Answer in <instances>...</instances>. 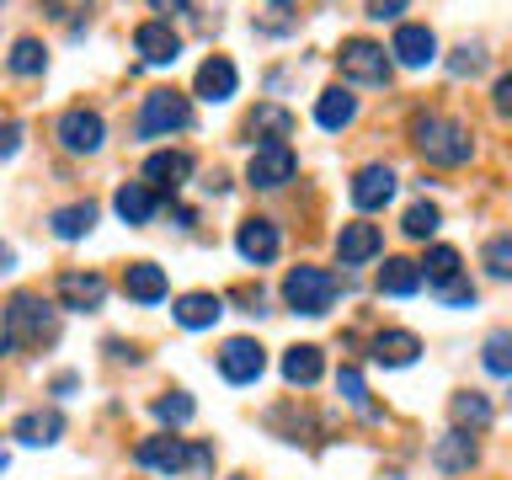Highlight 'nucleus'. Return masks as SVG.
I'll return each instance as SVG.
<instances>
[{"instance_id":"1","label":"nucleus","mask_w":512,"mask_h":480,"mask_svg":"<svg viewBox=\"0 0 512 480\" xmlns=\"http://www.w3.org/2000/svg\"><path fill=\"white\" fill-rule=\"evenodd\" d=\"M59 336V315L54 304H48L43 294H11L6 315H0V352H32V347H48Z\"/></svg>"},{"instance_id":"2","label":"nucleus","mask_w":512,"mask_h":480,"mask_svg":"<svg viewBox=\"0 0 512 480\" xmlns=\"http://www.w3.org/2000/svg\"><path fill=\"white\" fill-rule=\"evenodd\" d=\"M411 144L422 150L427 166H464L475 150L470 128L459 118H448V112H416L411 118Z\"/></svg>"},{"instance_id":"3","label":"nucleus","mask_w":512,"mask_h":480,"mask_svg":"<svg viewBox=\"0 0 512 480\" xmlns=\"http://www.w3.org/2000/svg\"><path fill=\"white\" fill-rule=\"evenodd\" d=\"M336 294H342V283H336V272H326V267H294L283 278V299L294 315H326L336 304Z\"/></svg>"},{"instance_id":"4","label":"nucleus","mask_w":512,"mask_h":480,"mask_svg":"<svg viewBox=\"0 0 512 480\" xmlns=\"http://www.w3.org/2000/svg\"><path fill=\"white\" fill-rule=\"evenodd\" d=\"M187 123H192V102H187L182 91L160 86V91H150V96H144L134 134H139V139H171V134H182Z\"/></svg>"},{"instance_id":"5","label":"nucleus","mask_w":512,"mask_h":480,"mask_svg":"<svg viewBox=\"0 0 512 480\" xmlns=\"http://www.w3.org/2000/svg\"><path fill=\"white\" fill-rule=\"evenodd\" d=\"M336 64H342V75L358 80V86H390V54L368 38H347L336 48Z\"/></svg>"},{"instance_id":"6","label":"nucleus","mask_w":512,"mask_h":480,"mask_svg":"<svg viewBox=\"0 0 512 480\" xmlns=\"http://www.w3.org/2000/svg\"><path fill=\"white\" fill-rule=\"evenodd\" d=\"M54 134H59V144L70 155H96V150H102V139H107V123H102V112H96V107H64Z\"/></svg>"},{"instance_id":"7","label":"nucleus","mask_w":512,"mask_h":480,"mask_svg":"<svg viewBox=\"0 0 512 480\" xmlns=\"http://www.w3.org/2000/svg\"><path fill=\"white\" fill-rule=\"evenodd\" d=\"M294 171H299V155L288 150V144H262V150L251 155V166H246V182L256 192H278L294 182Z\"/></svg>"},{"instance_id":"8","label":"nucleus","mask_w":512,"mask_h":480,"mask_svg":"<svg viewBox=\"0 0 512 480\" xmlns=\"http://www.w3.org/2000/svg\"><path fill=\"white\" fill-rule=\"evenodd\" d=\"M267 368V352L251 342V336H230V342L219 347V374L230 384H256Z\"/></svg>"},{"instance_id":"9","label":"nucleus","mask_w":512,"mask_h":480,"mask_svg":"<svg viewBox=\"0 0 512 480\" xmlns=\"http://www.w3.org/2000/svg\"><path fill=\"white\" fill-rule=\"evenodd\" d=\"M134 459L144 464V470H155V475H182L187 459H192V448L182 438H171V432H155V438H139Z\"/></svg>"},{"instance_id":"10","label":"nucleus","mask_w":512,"mask_h":480,"mask_svg":"<svg viewBox=\"0 0 512 480\" xmlns=\"http://www.w3.org/2000/svg\"><path fill=\"white\" fill-rule=\"evenodd\" d=\"M102 299H107V278L102 272H80V267H70V272H59V310H102Z\"/></svg>"},{"instance_id":"11","label":"nucleus","mask_w":512,"mask_h":480,"mask_svg":"<svg viewBox=\"0 0 512 480\" xmlns=\"http://www.w3.org/2000/svg\"><path fill=\"white\" fill-rule=\"evenodd\" d=\"M235 251L246 256L251 267H267V262H278V251H283V235H278V224L272 219H246L235 230Z\"/></svg>"},{"instance_id":"12","label":"nucleus","mask_w":512,"mask_h":480,"mask_svg":"<svg viewBox=\"0 0 512 480\" xmlns=\"http://www.w3.org/2000/svg\"><path fill=\"white\" fill-rule=\"evenodd\" d=\"M379 251H384V235H379V224H368V219H352V224H342V235H336V262L342 267H363V262H374Z\"/></svg>"},{"instance_id":"13","label":"nucleus","mask_w":512,"mask_h":480,"mask_svg":"<svg viewBox=\"0 0 512 480\" xmlns=\"http://www.w3.org/2000/svg\"><path fill=\"white\" fill-rule=\"evenodd\" d=\"M390 54L406 64V70H427V64L438 59V32L422 27V22H400V27H395V43H390Z\"/></svg>"},{"instance_id":"14","label":"nucleus","mask_w":512,"mask_h":480,"mask_svg":"<svg viewBox=\"0 0 512 480\" xmlns=\"http://www.w3.org/2000/svg\"><path fill=\"white\" fill-rule=\"evenodd\" d=\"M134 48H139L144 64H176V59H182V38H176L171 22H160V16L134 27Z\"/></svg>"},{"instance_id":"15","label":"nucleus","mask_w":512,"mask_h":480,"mask_svg":"<svg viewBox=\"0 0 512 480\" xmlns=\"http://www.w3.org/2000/svg\"><path fill=\"white\" fill-rule=\"evenodd\" d=\"M347 192H352V203H358L363 214H374V208H384L395 198V171L384 166V160H374V166H363L358 176H352Z\"/></svg>"},{"instance_id":"16","label":"nucleus","mask_w":512,"mask_h":480,"mask_svg":"<svg viewBox=\"0 0 512 480\" xmlns=\"http://www.w3.org/2000/svg\"><path fill=\"white\" fill-rule=\"evenodd\" d=\"M235 86H240V75H235V64L224 59V54L203 59V64H198V75H192V91H198L203 102H230Z\"/></svg>"},{"instance_id":"17","label":"nucleus","mask_w":512,"mask_h":480,"mask_svg":"<svg viewBox=\"0 0 512 480\" xmlns=\"http://www.w3.org/2000/svg\"><path fill=\"white\" fill-rule=\"evenodd\" d=\"M480 459V448H475V438L464 427H454V432H443L438 443H432V464H438L443 475H464L470 464Z\"/></svg>"},{"instance_id":"18","label":"nucleus","mask_w":512,"mask_h":480,"mask_svg":"<svg viewBox=\"0 0 512 480\" xmlns=\"http://www.w3.org/2000/svg\"><path fill=\"white\" fill-rule=\"evenodd\" d=\"M187 176H192V155L187 150H160V155L144 160V182L160 187V192H176Z\"/></svg>"},{"instance_id":"19","label":"nucleus","mask_w":512,"mask_h":480,"mask_svg":"<svg viewBox=\"0 0 512 480\" xmlns=\"http://www.w3.org/2000/svg\"><path fill=\"white\" fill-rule=\"evenodd\" d=\"M123 294L134 304H160L171 294V283H166V272H160L155 262H134V267H123Z\"/></svg>"},{"instance_id":"20","label":"nucleus","mask_w":512,"mask_h":480,"mask_svg":"<svg viewBox=\"0 0 512 480\" xmlns=\"http://www.w3.org/2000/svg\"><path fill=\"white\" fill-rule=\"evenodd\" d=\"M16 438H22L27 448H48V443H59V438H64V416H59V406L16 416Z\"/></svg>"},{"instance_id":"21","label":"nucleus","mask_w":512,"mask_h":480,"mask_svg":"<svg viewBox=\"0 0 512 480\" xmlns=\"http://www.w3.org/2000/svg\"><path fill=\"white\" fill-rule=\"evenodd\" d=\"M171 315H176V326H182V331H208L224 315V299L219 294H182Z\"/></svg>"},{"instance_id":"22","label":"nucleus","mask_w":512,"mask_h":480,"mask_svg":"<svg viewBox=\"0 0 512 480\" xmlns=\"http://www.w3.org/2000/svg\"><path fill=\"white\" fill-rule=\"evenodd\" d=\"M416 288H422V262H411V256H390V262L379 267V294L411 299Z\"/></svg>"},{"instance_id":"23","label":"nucleus","mask_w":512,"mask_h":480,"mask_svg":"<svg viewBox=\"0 0 512 480\" xmlns=\"http://www.w3.org/2000/svg\"><path fill=\"white\" fill-rule=\"evenodd\" d=\"M358 118V96H352L347 86H331V91H320V102H315V123L320 128H331V134H342V128Z\"/></svg>"},{"instance_id":"24","label":"nucleus","mask_w":512,"mask_h":480,"mask_svg":"<svg viewBox=\"0 0 512 480\" xmlns=\"http://www.w3.org/2000/svg\"><path fill=\"white\" fill-rule=\"evenodd\" d=\"M246 134H251V139H267V144H283L288 134H294V112L278 107V102H262V107L246 118Z\"/></svg>"},{"instance_id":"25","label":"nucleus","mask_w":512,"mask_h":480,"mask_svg":"<svg viewBox=\"0 0 512 480\" xmlns=\"http://www.w3.org/2000/svg\"><path fill=\"white\" fill-rule=\"evenodd\" d=\"M112 208H118L123 224H150L155 219V187L150 182H123L118 198H112Z\"/></svg>"},{"instance_id":"26","label":"nucleus","mask_w":512,"mask_h":480,"mask_svg":"<svg viewBox=\"0 0 512 480\" xmlns=\"http://www.w3.org/2000/svg\"><path fill=\"white\" fill-rule=\"evenodd\" d=\"M320 374H326V358H320V347L299 342V347H288V352H283V379H288V384L310 390V384H315Z\"/></svg>"},{"instance_id":"27","label":"nucleus","mask_w":512,"mask_h":480,"mask_svg":"<svg viewBox=\"0 0 512 480\" xmlns=\"http://www.w3.org/2000/svg\"><path fill=\"white\" fill-rule=\"evenodd\" d=\"M416 352H422L416 331H379L374 336V363H384V368H406V363H416Z\"/></svg>"},{"instance_id":"28","label":"nucleus","mask_w":512,"mask_h":480,"mask_svg":"<svg viewBox=\"0 0 512 480\" xmlns=\"http://www.w3.org/2000/svg\"><path fill=\"white\" fill-rule=\"evenodd\" d=\"M91 224H96V203H64L48 214V230H54L59 240H80V235H91Z\"/></svg>"},{"instance_id":"29","label":"nucleus","mask_w":512,"mask_h":480,"mask_svg":"<svg viewBox=\"0 0 512 480\" xmlns=\"http://www.w3.org/2000/svg\"><path fill=\"white\" fill-rule=\"evenodd\" d=\"M491 400L480 395V390H464V395H454V427H470V432H486L491 427Z\"/></svg>"},{"instance_id":"30","label":"nucleus","mask_w":512,"mask_h":480,"mask_svg":"<svg viewBox=\"0 0 512 480\" xmlns=\"http://www.w3.org/2000/svg\"><path fill=\"white\" fill-rule=\"evenodd\" d=\"M422 278H427L432 288L454 283V278H459V251H454V246H432V251L422 256Z\"/></svg>"},{"instance_id":"31","label":"nucleus","mask_w":512,"mask_h":480,"mask_svg":"<svg viewBox=\"0 0 512 480\" xmlns=\"http://www.w3.org/2000/svg\"><path fill=\"white\" fill-rule=\"evenodd\" d=\"M6 64H11V75H43L48 70V48L38 38H16Z\"/></svg>"},{"instance_id":"32","label":"nucleus","mask_w":512,"mask_h":480,"mask_svg":"<svg viewBox=\"0 0 512 480\" xmlns=\"http://www.w3.org/2000/svg\"><path fill=\"white\" fill-rule=\"evenodd\" d=\"M480 363H486V374L512 379V331H491L486 347H480Z\"/></svg>"},{"instance_id":"33","label":"nucleus","mask_w":512,"mask_h":480,"mask_svg":"<svg viewBox=\"0 0 512 480\" xmlns=\"http://www.w3.org/2000/svg\"><path fill=\"white\" fill-rule=\"evenodd\" d=\"M438 203H411L406 208V219H400V230H406L411 240H427V235H438Z\"/></svg>"},{"instance_id":"34","label":"nucleus","mask_w":512,"mask_h":480,"mask_svg":"<svg viewBox=\"0 0 512 480\" xmlns=\"http://www.w3.org/2000/svg\"><path fill=\"white\" fill-rule=\"evenodd\" d=\"M192 411H198V406H192V395H187V390H166V395L155 400V416H160V422H171V427L192 422Z\"/></svg>"},{"instance_id":"35","label":"nucleus","mask_w":512,"mask_h":480,"mask_svg":"<svg viewBox=\"0 0 512 480\" xmlns=\"http://www.w3.org/2000/svg\"><path fill=\"white\" fill-rule=\"evenodd\" d=\"M336 390H342V400H352V406H363L368 416H374V406H368V390H363V374H358V368H342V374H336Z\"/></svg>"},{"instance_id":"36","label":"nucleus","mask_w":512,"mask_h":480,"mask_svg":"<svg viewBox=\"0 0 512 480\" xmlns=\"http://www.w3.org/2000/svg\"><path fill=\"white\" fill-rule=\"evenodd\" d=\"M486 267H491V278H512V235H496L486 246Z\"/></svg>"},{"instance_id":"37","label":"nucleus","mask_w":512,"mask_h":480,"mask_svg":"<svg viewBox=\"0 0 512 480\" xmlns=\"http://www.w3.org/2000/svg\"><path fill=\"white\" fill-rule=\"evenodd\" d=\"M80 11H91V0H43L48 22H70V32H80V22H75Z\"/></svg>"},{"instance_id":"38","label":"nucleus","mask_w":512,"mask_h":480,"mask_svg":"<svg viewBox=\"0 0 512 480\" xmlns=\"http://www.w3.org/2000/svg\"><path fill=\"white\" fill-rule=\"evenodd\" d=\"M438 299H443V304H459V310H470V304H475V283L454 278V283H443V288H438Z\"/></svg>"},{"instance_id":"39","label":"nucleus","mask_w":512,"mask_h":480,"mask_svg":"<svg viewBox=\"0 0 512 480\" xmlns=\"http://www.w3.org/2000/svg\"><path fill=\"white\" fill-rule=\"evenodd\" d=\"M16 150H22V123L6 118V123H0V160H11Z\"/></svg>"},{"instance_id":"40","label":"nucleus","mask_w":512,"mask_h":480,"mask_svg":"<svg viewBox=\"0 0 512 480\" xmlns=\"http://www.w3.org/2000/svg\"><path fill=\"white\" fill-rule=\"evenodd\" d=\"M406 6H411V0H368V16H374V22H395Z\"/></svg>"},{"instance_id":"41","label":"nucleus","mask_w":512,"mask_h":480,"mask_svg":"<svg viewBox=\"0 0 512 480\" xmlns=\"http://www.w3.org/2000/svg\"><path fill=\"white\" fill-rule=\"evenodd\" d=\"M480 64H486V54H480V48H470V43H464V48H459V59H454V75H475Z\"/></svg>"},{"instance_id":"42","label":"nucleus","mask_w":512,"mask_h":480,"mask_svg":"<svg viewBox=\"0 0 512 480\" xmlns=\"http://www.w3.org/2000/svg\"><path fill=\"white\" fill-rule=\"evenodd\" d=\"M496 112H502V118H512V75L496 80Z\"/></svg>"},{"instance_id":"43","label":"nucleus","mask_w":512,"mask_h":480,"mask_svg":"<svg viewBox=\"0 0 512 480\" xmlns=\"http://www.w3.org/2000/svg\"><path fill=\"white\" fill-rule=\"evenodd\" d=\"M150 6H155V11H171V16H176V11H187L192 0H150Z\"/></svg>"},{"instance_id":"44","label":"nucleus","mask_w":512,"mask_h":480,"mask_svg":"<svg viewBox=\"0 0 512 480\" xmlns=\"http://www.w3.org/2000/svg\"><path fill=\"white\" fill-rule=\"evenodd\" d=\"M11 267H16V251H11V246H0V272H11Z\"/></svg>"},{"instance_id":"45","label":"nucleus","mask_w":512,"mask_h":480,"mask_svg":"<svg viewBox=\"0 0 512 480\" xmlns=\"http://www.w3.org/2000/svg\"><path fill=\"white\" fill-rule=\"evenodd\" d=\"M6 464H11V454H6V448H0V470H6Z\"/></svg>"},{"instance_id":"46","label":"nucleus","mask_w":512,"mask_h":480,"mask_svg":"<svg viewBox=\"0 0 512 480\" xmlns=\"http://www.w3.org/2000/svg\"><path fill=\"white\" fill-rule=\"evenodd\" d=\"M272 6H288V0H272Z\"/></svg>"},{"instance_id":"47","label":"nucleus","mask_w":512,"mask_h":480,"mask_svg":"<svg viewBox=\"0 0 512 480\" xmlns=\"http://www.w3.org/2000/svg\"><path fill=\"white\" fill-rule=\"evenodd\" d=\"M235 480H246V475H235Z\"/></svg>"},{"instance_id":"48","label":"nucleus","mask_w":512,"mask_h":480,"mask_svg":"<svg viewBox=\"0 0 512 480\" xmlns=\"http://www.w3.org/2000/svg\"><path fill=\"white\" fill-rule=\"evenodd\" d=\"M0 6H6V0H0Z\"/></svg>"}]
</instances>
